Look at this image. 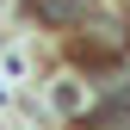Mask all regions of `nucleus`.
I'll list each match as a JSON object with an SVG mask.
<instances>
[{
	"instance_id": "f03ea898",
	"label": "nucleus",
	"mask_w": 130,
	"mask_h": 130,
	"mask_svg": "<svg viewBox=\"0 0 130 130\" xmlns=\"http://www.w3.org/2000/svg\"><path fill=\"white\" fill-rule=\"evenodd\" d=\"M56 105H62V111L80 105V87H74V80H56Z\"/></svg>"
},
{
	"instance_id": "f257e3e1",
	"label": "nucleus",
	"mask_w": 130,
	"mask_h": 130,
	"mask_svg": "<svg viewBox=\"0 0 130 130\" xmlns=\"http://www.w3.org/2000/svg\"><path fill=\"white\" fill-rule=\"evenodd\" d=\"M31 12H37L43 25H74L80 19V0H31Z\"/></svg>"
}]
</instances>
